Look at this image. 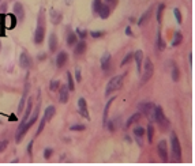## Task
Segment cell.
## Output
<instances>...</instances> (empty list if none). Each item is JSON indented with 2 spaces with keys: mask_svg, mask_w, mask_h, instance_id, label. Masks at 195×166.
<instances>
[{
  "mask_svg": "<svg viewBox=\"0 0 195 166\" xmlns=\"http://www.w3.org/2000/svg\"><path fill=\"white\" fill-rule=\"evenodd\" d=\"M37 117H38V108L34 110L33 116L30 117V119H28V121H26L25 124H23V123H21V125L18 127V131H16V136H15L16 143H21V140L23 139V136H25V133L29 131V128H30L36 121H37Z\"/></svg>",
  "mask_w": 195,
  "mask_h": 166,
  "instance_id": "6da1fadb",
  "label": "cell"
},
{
  "mask_svg": "<svg viewBox=\"0 0 195 166\" xmlns=\"http://www.w3.org/2000/svg\"><path fill=\"white\" fill-rule=\"evenodd\" d=\"M123 79H124V75H117V76H113L112 79L108 82L107 84V90H105V95H109L113 91L119 90L121 86H123Z\"/></svg>",
  "mask_w": 195,
  "mask_h": 166,
  "instance_id": "7a4b0ae2",
  "label": "cell"
},
{
  "mask_svg": "<svg viewBox=\"0 0 195 166\" xmlns=\"http://www.w3.org/2000/svg\"><path fill=\"white\" fill-rule=\"evenodd\" d=\"M171 146H172V154H173V158L176 162L181 161V146L179 142V138H177L176 133H172L171 135Z\"/></svg>",
  "mask_w": 195,
  "mask_h": 166,
  "instance_id": "3957f363",
  "label": "cell"
},
{
  "mask_svg": "<svg viewBox=\"0 0 195 166\" xmlns=\"http://www.w3.org/2000/svg\"><path fill=\"white\" fill-rule=\"evenodd\" d=\"M138 109L142 115L147 116L150 121H154V105L151 102H141L138 105Z\"/></svg>",
  "mask_w": 195,
  "mask_h": 166,
  "instance_id": "277c9868",
  "label": "cell"
},
{
  "mask_svg": "<svg viewBox=\"0 0 195 166\" xmlns=\"http://www.w3.org/2000/svg\"><path fill=\"white\" fill-rule=\"evenodd\" d=\"M153 72H154V66L151 63L150 59H146L145 60V67H143V74H142V84L146 83L151 76H153Z\"/></svg>",
  "mask_w": 195,
  "mask_h": 166,
  "instance_id": "5b68a950",
  "label": "cell"
},
{
  "mask_svg": "<svg viewBox=\"0 0 195 166\" xmlns=\"http://www.w3.org/2000/svg\"><path fill=\"white\" fill-rule=\"evenodd\" d=\"M154 121L158 123V124L161 127H164V128H167V127L169 125V123H168V120H167V117H165L161 106H154Z\"/></svg>",
  "mask_w": 195,
  "mask_h": 166,
  "instance_id": "8992f818",
  "label": "cell"
},
{
  "mask_svg": "<svg viewBox=\"0 0 195 166\" xmlns=\"http://www.w3.org/2000/svg\"><path fill=\"white\" fill-rule=\"evenodd\" d=\"M157 150H158V155H160V158L163 159L164 162H167L168 161V146H167V142L161 140L157 144Z\"/></svg>",
  "mask_w": 195,
  "mask_h": 166,
  "instance_id": "52a82bcc",
  "label": "cell"
},
{
  "mask_svg": "<svg viewBox=\"0 0 195 166\" xmlns=\"http://www.w3.org/2000/svg\"><path fill=\"white\" fill-rule=\"evenodd\" d=\"M19 64H21L22 68H25V70H29V68L33 66V60H32V57L29 56L28 53L22 52L21 56H19Z\"/></svg>",
  "mask_w": 195,
  "mask_h": 166,
  "instance_id": "ba28073f",
  "label": "cell"
},
{
  "mask_svg": "<svg viewBox=\"0 0 195 166\" xmlns=\"http://www.w3.org/2000/svg\"><path fill=\"white\" fill-rule=\"evenodd\" d=\"M44 37H45V26L40 23L34 31V42L36 44H41L44 41Z\"/></svg>",
  "mask_w": 195,
  "mask_h": 166,
  "instance_id": "9c48e42d",
  "label": "cell"
},
{
  "mask_svg": "<svg viewBox=\"0 0 195 166\" xmlns=\"http://www.w3.org/2000/svg\"><path fill=\"white\" fill-rule=\"evenodd\" d=\"M70 90H68V87L66 86V84H63L60 86V90H59V101H60L61 103H66L70 98Z\"/></svg>",
  "mask_w": 195,
  "mask_h": 166,
  "instance_id": "30bf717a",
  "label": "cell"
},
{
  "mask_svg": "<svg viewBox=\"0 0 195 166\" xmlns=\"http://www.w3.org/2000/svg\"><path fill=\"white\" fill-rule=\"evenodd\" d=\"M78 106H79V115L83 116L85 119H90L89 117V112H87V105H86V101L85 98H79L78 99Z\"/></svg>",
  "mask_w": 195,
  "mask_h": 166,
  "instance_id": "8fae6325",
  "label": "cell"
},
{
  "mask_svg": "<svg viewBox=\"0 0 195 166\" xmlns=\"http://www.w3.org/2000/svg\"><path fill=\"white\" fill-rule=\"evenodd\" d=\"M14 15L18 18V21H23L25 10H23V6H22L21 3H15L14 4Z\"/></svg>",
  "mask_w": 195,
  "mask_h": 166,
  "instance_id": "7c38bea8",
  "label": "cell"
},
{
  "mask_svg": "<svg viewBox=\"0 0 195 166\" xmlns=\"http://www.w3.org/2000/svg\"><path fill=\"white\" fill-rule=\"evenodd\" d=\"M67 60H68V55L66 53V52H60V53L56 56V66L59 68L64 67L66 63H67Z\"/></svg>",
  "mask_w": 195,
  "mask_h": 166,
  "instance_id": "4fadbf2b",
  "label": "cell"
},
{
  "mask_svg": "<svg viewBox=\"0 0 195 166\" xmlns=\"http://www.w3.org/2000/svg\"><path fill=\"white\" fill-rule=\"evenodd\" d=\"M111 67V55L109 53H105L101 59V68L104 71H108Z\"/></svg>",
  "mask_w": 195,
  "mask_h": 166,
  "instance_id": "5bb4252c",
  "label": "cell"
},
{
  "mask_svg": "<svg viewBox=\"0 0 195 166\" xmlns=\"http://www.w3.org/2000/svg\"><path fill=\"white\" fill-rule=\"evenodd\" d=\"M134 59H135V61H137L138 72H141V70H142V60H143V52H142V51H137L134 53Z\"/></svg>",
  "mask_w": 195,
  "mask_h": 166,
  "instance_id": "9a60e30c",
  "label": "cell"
},
{
  "mask_svg": "<svg viewBox=\"0 0 195 166\" xmlns=\"http://www.w3.org/2000/svg\"><path fill=\"white\" fill-rule=\"evenodd\" d=\"M98 15H100L102 19H107V18L111 15V8H109V6H108V4H102L101 8H100V11H98Z\"/></svg>",
  "mask_w": 195,
  "mask_h": 166,
  "instance_id": "2e32d148",
  "label": "cell"
},
{
  "mask_svg": "<svg viewBox=\"0 0 195 166\" xmlns=\"http://www.w3.org/2000/svg\"><path fill=\"white\" fill-rule=\"evenodd\" d=\"M55 113H56V109H55V106H48L47 109H45V112H44V117L42 119L45 120V121H49V120L52 119V117L55 116Z\"/></svg>",
  "mask_w": 195,
  "mask_h": 166,
  "instance_id": "e0dca14e",
  "label": "cell"
},
{
  "mask_svg": "<svg viewBox=\"0 0 195 166\" xmlns=\"http://www.w3.org/2000/svg\"><path fill=\"white\" fill-rule=\"evenodd\" d=\"M85 51H86V42H85L83 40L77 42V47H75V49H74V55H75V56H79V55H82Z\"/></svg>",
  "mask_w": 195,
  "mask_h": 166,
  "instance_id": "ac0fdd59",
  "label": "cell"
},
{
  "mask_svg": "<svg viewBox=\"0 0 195 166\" xmlns=\"http://www.w3.org/2000/svg\"><path fill=\"white\" fill-rule=\"evenodd\" d=\"M56 48H57V37H56L55 33H52L51 37H49V51L55 52Z\"/></svg>",
  "mask_w": 195,
  "mask_h": 166,
  "instance_id": "d6986e66",
  "label": "cell"
},
{
  "mask_svg": "<svg viewBox=\"0 0 195 166\" xmlns=\"http://www.w3.org/2000/svg\"><path fill=\"white\" fill-rule=\"evenodd\" d=\"M141 117H142V113H141V112H137V113H135V115H133V116L130 117V119L127 120V123H125V127H127V128H130V127H131V124H134V123H137L138 120L141 119Z\"/></svg>",
  "mask_w": 195,
  "mask_h": 166,
  "instance_id": "ffe728a7",
  "label": "cell"
},
{
  "mask_svg": "<svg viewBox=\"0 0 195 166\" xmlns=\"http://www.w3.org/2000/svg\"><path fill=\"white\" fill-rule=\"evenodd\" d=\"M150 15H151V8H149L146 12H145L143 15L139 18V21H138V26H143L146 22L149 21V18H150Z\"/></svg>",
  "mask_w": 195,
  "mask_h": 166,
  "instance_id": "44dd1931",
  "label": "cell"
},
{
  "mask_svg": "<svg viewBox=\"0 0 195 166\" xmlns=\"http://www.w3.org/2000/svg\"><path fill=\"white\" fill-rule=\"evenodd\" d=\"M51 21H52V23L57 25L59 22L61 21V14H59V12L55 11V10H51Z\"/></svg>",
  "mask_w": 195,
  "mask_h": 166,
  "instance_id": "7402d4cb",
  "label": "cell"
},
{
  "mask_svg": "<svg viewBox=\"0 0 195 166\" xmlns=\"http://www.w3.org/2000/svg\"><path fill=\"white\" fill-rule=\"evenodd\" d=\"M32 106H33V102H32V99H29V102H28V108H26V112H25V115H23V119H22V123H25L28 121V119L30 117V112H32Z\"/></svg>",
  "mask_w": 195,
  "mask_h": 166,
  "instance_id": "603a6c76",
  "label": "cell"
},
{
  "mask_svg": "<svg viewBox=\"0 0 195 166\" xmlns=\"http://www.w3.org/2000/svg\"><path fill=\"white\" fill-rule=\"evenodd\" d=\"M181 41H183V35H181L180 31H176V33H175V37H173V41H172V47L180 45Z\"/></svg>",
  "mask_w": 195,
  "mask_h": 166,
  "instance_id": "cb8c5ba5",
  "label": "cell"
},
{
  "mask_svg": "<svg viewBox=\"0 0 195 166\" xmlns=\"http://www.w3.org/2000/svg\"><path fill=\"white\" fill-rule=\"evenodd\" d=\"M78 41V35L75 33H68L67 35V45H70V47H72V45H75Z\"/></svg>",
  "mask_w": 195,
  "mask_h": 166,
  "instance_id": "d4e9b609",
  "label": "cell"
},
{
  "mask_svg": "<svg viewBox=\"0 0 195 166\" xmlns=\"http://www.w3.org/2000/svg\"><path fill=\"white\" fill-rule=\"evenodd\" d=\"M157 47H158V49H160V51H164L165 47H167V45H165V41L163 40V37H161L160 31L157 33Z\"/></svg>",
  "mask_w": 195,
  "mask_h": 166,
  "instance_id": "484cf974",
  "label": "cell"
},
{
  "mask_svg": "<svg viewBox=\"0 0 195 166\" xmlns=\"http://www.w3.org/2000/svg\"><path fill=\"white\" fill-rule=\"evenodd\" d=\"M115 101V98H111L108 101V103L105 105V109H104V124H107L108 123V110H109V106L112 105V102Z\"/></svg>",
  "mask_w": 195,
  "mask_h": 166,
  "instance_id": "4316f807",
  "label": "cell"
},
{
  "mask_svg": "<svg viewBox=\"0 0 195 166\" xmlns=\"http://www.w3.org/2000/svg\"><path fill=\"white\" fill-rule=\"evenodd\" d=\"M67 87H68V90H70V91H72V90L75 89L74 79H72V76H71L70 72H67Z\"/></svg>",
  "mask_w": 195,
  "mask_h": 166,
  "instance_id": "83f0119b",
  "label": "cell"
},
{
  "mask_svg": "<svg viewBox=\"0 0 195 166\" xmlns=\"http://www.w3.org/2000/svg\"><path fill=\"white\" fill-rule=\"evenodd\" d=\"M146 131H147V140H149V143H151V142H153V136H154V128H153V125H151V124L149 125Z\"/></svg>",
  "mask_w": 195,
  "mask_h": 166,
  "instance_id": "f1b7e54d",
  "label": "cell"
},
{
  "mask_svg": "<svg viewBox=\"0 0 195 166\" xmlns=\"http://www.w3.org/2000/svg\"><path fill=\"white\" fill-rule=\"evenodd\" d=\"M165 10V4L164 3H161L160 6H158L157 8V22H161V18H163V11Z\"/></svg>",
  "mask_w": 195,
  "mask_h": 166,
  "instance_id": "f546056e",
  "label": "cell"
},
{
  "mask_svg": "<svg viewBox=\"0 0 195 166\" xmlns=\"http://www.w3.org/2000/svg\"><path fill=\"white\" fill-rule=\"evenodd\" d=\"M133 59H134V53H131V52H130V53L125 55V57L123 59V60H121L120 66H125V64H128L131 60H133Z\"/></svg>",
  "mask_w": 195,
  "mask_h": 166,
  "instance_id": "4dcf8cb0",
  "label": "cell"
},
{
  "mask_svg": "<svg viewBox=\"0 0 195 166\" xmlns=\"http://www.w3.org/2000/svg\"><path fill=\"white\" fill-rule=\"evenodd\" d=\"M134 135L137 136V138H142V136L145 135V128L143 127H137V128H134Z\"/></svg>",
  "mask_w": 195,
  "mask_h": 166,
  "instance_id": "1f68e13d",
  "label": "cell"
},
{
  "mask_svg": "<svg viewBox=\"0 0 195 166\" xmlns=\"http://www.w3.org/2000/svg\"><path fill=\"white\" fill-rule=\"evenodd\" d=\"M172 79H173L175 82L179 80V68H177L176 66L172 67Z\"/></svg>",
  "mask_w": 195,
  "mask_h": 166,
  "instance_id": "d6a6232c",
  "label": "cell"
},
{
  "mask_svg": "<svg viewBox=\"0 0 195 166\" xmlns=\"http://www.w3.org/2000/svg\"><path fill=\"white\" fill-rule=\"evenodd\" d=\"M101 6H102L101 0H93V11L95 12V14H98V11H100Z\"/></svg>",
  "mask_w": 195,
  "mask_h": 166,
  "instance_id": "836d02e7",
  "label": "cell"
},
{
  "mask_svg": "<svg viewBox=\"0 0 195 166\" xmlns=\"http://www.w3.org/2000/svg\"><path fill=\"white\" fill-rule=\"evenodd\" d=\"M59 87H60V82H59V80H51V83H49V89H51L52 91L57 90Z\"/></svg>",
  "mask_w": 195,
  "mask_h": 166,
  "instance_id": "e575fe53",
  "label": "cell"
},
{
  "mask_svg": "<svg viewBox=\"0 0 195 166\" xmlns=\"http://www.w3.org/2000/svg\"><path fill=\"white\" fill-rule=\"evenodd\" d=\"M173 14H175V17H176V21H177V23H181V21H183V19H181V12H180V10L179 8H175L173 10Z\"/></svg>",
  "mask_w": 195,
  "mask_h": 166,
  "instance_id": "d590c367",
  "label": "cell"
},
{
  "mask_svg": "<svg viewBox=\"0 0 195 166\" xmlns=\"http://www.w3.org/2000/svg\"><path fill=\"white\" fill-rule=\"evenodd\" d=\"M70 129H71V131H85L86 127L82 125V124H75V125H71Z\"/></svg>",
  "mask_w": 195,
  "mask_h": 166,
  "instance_id": "8d00e7d4",
  "label": "cell"
},
{
  "mask_svg": "<svg viewBox=\"0 0 195 166\" xmlns=\"http://www.w3.org/2000/svg\"><path fill=\"white\" fill-rule=\"evenodd\" d=\"M52 154H53V150H52V148H45V150H44V157L47 158V159L51 158Z\"/></svg>",
  "mask_w": 195,
  "mask_h": 166,
  "instance_id": "74e56055",
  "label": "cell"
},
{
  "mask_svg": "<svg viewBox=\"0 0 195 166\" xmlns=\"http://www.w3.org/2000/svg\"><path fill=\"white\" fill-rule=\"evenodd\" d=\"M90 35L93 38H100L104 35V31H90Z\"/></svg>",
  "mask_w": 195,
  "mask_h": 166,
  "instance_id": "f35d334b",
  "label": "cell"
},
{
  "mask_svg": "<svg viewBox=\"0 0 195 166\" xmlns=\"http://www.w3.org/2000/svg\"><path fill=\"white\" fill-rule=\"evenodd\" d=\"M25 97H26V91H25V94H23V97H22L21 102H19V106H18V112H19V113H22V109H23V105H25Z\"/></svg>",
  "mask_w": 195,
  "mask_h": 166,
  "instance_id": "ab89813d",
  "label": "cell"
},
{
  "mask_svg": "<svg viewBox=\"0 0 195 166\" xmlns=\"http://www.w3.org/2000/svg\"><path fill=\"white\" fill-rule=\"evenodd\" d=\"M75 79H77V82H81V80H82V76H81V68H75Z\"/></svg>",
  "mask_w": 195,
  "mask_h": 166,
  "instance_id": "60d3db41",
  "label": "cell"
},
{
  "mask_svg": "<svg viewBox=\"0 0 195 166\" xmlns=\"http://www.w3.org/2000/svg\"><path fill=\"white\" fill-rule=\"evenodd\" d=\"M75 34L79 35V37H81L82 40H83L86 35H87V31H83V30H81V29H77V33H75Z\"/></svg>",
  "mask_w": 195,
  "mask_h": 166,
  "instance_id": "b9f144b4",
  "label": "cell"
},
{
  "mask_svg": "<svg viewBox=\"0 0 195 166\" xmlns=\"http://www.w3.org/2000/svg\"><path fill=\"white\" fill-rule=\"evenodd\" d=\"M7 146H8V142L7 140H2L0 142V152H3L6 148H7Z\"/></svg>",
  "mask_w": 195,
  "mask_h": 166,
  "instance_id": "7bdbcfd3",
  "label": "cell"
},
{
  "mask_svg": "<svg viewBox=\"0 0 195 166\" xmlns=\"http://www.w3.org/2000/svg\"><path fill=\"white\" fill-rule=\"evenodd\" d=\"M45 123H47V121H45V120L42 119V120H41V123H40V127H38V129H37V135H40V133L42 132V129H44V127H45Z\"/></svg>",
  "mask_w": 195,
  "mask_h": 166,
  "instance_id": "ee69618b",
  "label": "cell"
},
{
  "mask_svg": "<svg viewBox=\"0 0 195 166\" xmlns=\"http://www.w3.org/2000/svg\"><path fill=\"white\" fill-rule=\"evenodd\" d=\"M32 147H33V140L29 143V146H28V152H29L30 155H32Z\"/></svg>",
  "mask_w": 195,
  "mask_h": 166,
  "instance_id": "f6af8a7d",
  "label": "cell"
},
{
  "mask_svg": "<svg viewBox=\"0 0 195 166\" xmlns=\"http://www.w3.org/2000/svg\"><path fill=\"white\" fill-rule=\"evenodd\" d=\"M125 34H127V35H133V31H131V27H130V26L125 29Z\"/></svg>",
  "mask_w": 195,
  "mask_h": 166,
  "instance_id": "bcb514c9",
  "label": "cell"
},
{
  "mask_svg": "<svg viewBox=\"0 0 195 166\" xmlns=\"http://www.w3.org/2000/svg\"><path fill=\"white\" fill-rule=\"evenodd\" d=\"M108 128H109L111 129V131H113V123H112V121H109V124H108Z\"/></svg>",
  "mask_w": 195,
  "mask_h": 166,
  "instance_id": "7dc6e473",
  "label": "cell"
},
{
  "mask_svg": "<svg viewBox=\"0 0 195 166\" xmlns=\"http://www.w3.org/2000/svg\"><path fill=\"white\" fill-rule=\"evenodd\" d=\"M38 59H40V60H45V59H47V55H40V56H38Z\"/></svg>",
  "mask_w": 195,
  "mask_h": 166,
  "instance_id": "c3c4849f",
  "label": "cell"
},
{
  "mask_svg": "<svg viewBox=\"0 0 195 166\" xmlns=\"http://www.w3.org/2000/svg\"><path fill=\"white\" fill-rule=\"evenodd\" d=\"M105 2H107V3H111V4H115L117 0H105Z\"/></svg>",
  "mask_w": 195,
  "mask_h": 166,
  "instance_id": "681fc988",
  "label": "cell"
},
{
  "mask_svg": "<svg viewBox=\"0 0 195 166\" xmlns=\"http://www.w3.org/2000/svg\"><path fill=\"white\" fill-rule=\"evenodd\" d=\"M11 120H12V121H15V120H16V117H15L14 115H12V116H10V121H11Z\"/></svg>",
  "mask_w": 195,
  "mask_h": 166,
  "instance_id": "f907efd6",
  "label": "cell"
},
{
  "mask_svg": "<svg viewBox=\"0 0 195 166\" xmlns=\"http://www.w3.org/2000/svg\"><path fill=\"white\" fill-rule=\"evenodd\" d=\"M71 2H72V0H66V3H67V4H71Z\"/></svg>",
  "mask_w": 195,
  "mask_h": 166,
  "instance_id": "816d5d0a",
  "label": "cell"
},
{
  "mask_svg": "<svg viewBox=\"0 0 195 166\" xmlns=\"http://www.w3.org/2000/svg\"><path fill=\"white\" fill-rule=\"evenodd\" d=\"M0 49H2V42H0Z\"/></svg>",
  "mask_w": 195,
  "mask_h": 166,
  "instance_id": "f5cc1de1",
  "label": "cell"
}]
</instances>
